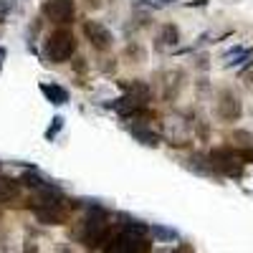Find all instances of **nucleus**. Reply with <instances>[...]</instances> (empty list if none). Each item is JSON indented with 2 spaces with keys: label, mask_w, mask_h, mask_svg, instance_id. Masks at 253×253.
Segmentation results:
<instances>
[{
  "label": "nucleus",
  "mask_w": 253,
  "mask_h": 253,
  "mask_svg": "<svg viewBox=\"0 0 253 253\" xmlns=\"http://www.w3.org/2000/svg\"><path fill=\"white\" fill-rule=\"evenodd\" d=\"M3 61H5V48H0V71H3Z\"/></svg>",
  "instance_id": "nucleus-23"
},
{
  "label": "nucleus",
  "mask_w": 253,
  "mask_h": 253,
  "mask_svg": "<svg viewBox=\"0 0 253 253\" xmlns=\"http://www.w3.org/2000/svg\"><path fill=\"white\" fill-rule=\"evenodd\" d=\"M172 3H177V0H137V5L142 8H167Z\"/></svg>",
  "instance_id": "nucleus-18"
},
{
  "label": "nucleus",
  "mask_w": 253,
  "mask_h": 253,
  "mask_svg": "<svg viewBox=\"0 0 253 253\" xmlns=\"http://www.w3.org/2000/svg\"><path fill=\"white\" fill-rule=\"evenodd\" d=\"M43 51H46V58L51 63H66L76 53V36L66 28H58L46 38Z\"/></svg>",
  "instance_id": "nucleus-2"
},
{
  "label": "nucleus",
  "mask_w": 253,
  "mask_h": 253,
  "mask_svg": "<svg viewBox=\"0 0 253 253\" xmlns=\"http://www.w3.org/2000/svg\"><path fill=\"white\" fill-rule=\"evenodd\" d=\"M177 43H180V28L172 26V23L162 26V31H160V36H157V48H160V51H165V48H175Z\"/></svg>",
  "instance_id": "nucleus-9"
},
{
  "label": "nucleus",
  "mask_w": 253,
  "mask_h": 253,
  "mask_svg": "<svg viewBox=\"0 0 253 253\" xmlns=\"http://www.w3.org/2000/svg\"><path fill=\"white\" fill-rule=\"evenodd\" d=\"M104 253H150V241H147L144 233H139V230L122 228L114 238L107 241Z\"/></svg>",
  "instance_id": "nucleus-3"
},
{
  "label": "nucleus",
  "mask_w": 253,
  "mask_h": 253,
  "mask_svg": "<svg viewBox=\"0 0 253 253\" xmlns=\"http://www.w3.org/2000/svg\"><path fill=\"white\" fill-rule=\"evenodd\" d=\"M33 213H36L38 223H43V225H63L69 218L63 205H36Z\"/></svg>",
  "instance_id": "nucleus-8"
},
{
  "label": "nucleus",
  "mask_w": 253,
  "mask_h": 253,
  "mask_svg": "<svg viewBox=\"0 0 253 253\" xmlns=\"http://www.w3.org/2000/svg\"><path fill=\"white\" fill-rule=\"evenodd\" d=\"M210 157V165H213V170L225 175V177H241L243 175V157L241 152H233L228 150V147H218L208 155Z\"/></svg>",
  "instance_id": "nucleus-4"
},
{
  "label": "nucleus",
  "mask_w": 253,
  "mask_h": 253,
  "mask_svg": "<svg viewBox=\"0 0 253 253\" xmlns=\"http://www.w3.org/2000/svg\"><path fill=\"white\" fill-rule=\"evenodd\" d=\"M13 10H15V0H0V23H5Z\"/></svg>",
  "instance_id": "nucleus-17"
},
{
  "label": "nucleus",
  "mask_w": 253,
  "mask_h": 253,
  "mask_svg": "<svg viewBox=\"0 0 253 253\" xmlns=\"http://www.w3.org/2000/svg\"><path fill=\"white\" fill-rule=\"evenodd\" d=\"M109 213L104 210L101 205H94L89 210V215L81 220V230H79V241L86 246V248H96L101 243L109 241Z\"/></svg>",
  "instance_id": "nucleus-1"
},
{
  "label": "nucleus",
  "mask_w": 253,
  "mask_h": 253,
  "mask_svg": "<svg viewBox=\"0 0 253 253\" xmlns=\"http://www.w3.org/2000/svg\"><path fill=\"white\" fill-rule=\"evenodd\" d=\"M215 109H218V117L223 122H238L241 114H243V107H241V99L230 91V89H223L218 94V104H215Z\"/></svg>",
  "instance_id": "nucleus-7"
},
{
  "label": "nucleus",
  "mask_w": 253,
  "mask_h": 253,
  "mask_svg": "<svg viewBox=\"0 0 253 253\" xmlns=\"http://www.w3.org/2000/svg\"><path fill=\"white\" fill-rule=\"evenodd\" d=\"M177 253H187V251H177Z\"/></svg>",
  "instance_id": "nucleus-25"
},
{
  "label": "nucleus",
  "mask_w": 253,
  "mask_h": 253,
  "mask_svg": "<svg viewBox=\"0 0 253 253\" xmlns=\"http://www.w3.org/2000/svg\"><path fill=\"white\" fill-rule=\"evenodd\" d=\"M41 13L51 23L66 26V23H74V18H76V3L74 0H46Z\"/></svg>",
  "instance_id": "nucleus-5"
},
{
  "label": "nucleus",
  "mask_w": 253,
  "mask_h": 253,
  "mask_svg": "<svg viewBox=\"0 0 253 253\" xmlns=\"http://www.w3.org/2000/svg\"><path fill=\"white\" fill-rule=\"evenodd\" d=\"M41 94H43L53 107H63V104L69 101V91L58 86V84H41Z\"/></svg>",
  "instance_id": "nucleus-10"
},
{
  "label": "nucleus",
  "mask_w": 253,
  "mask_h": 253,
  "mask_svg": "<svg viewBox=\"0 0 253 253\" xmlns=\"http://www.w3.org/2000/svg\"><path fill=\"white\" fill-rule=\"evenodd\" d=\"M126 129H129V134H132L134 139H139L144 147H157V144H160V137H157L152 129H144V126H137V124L126 126Z\"/></svg>",
  "instance_id": "nucleus-12"
},
{
  "label": "nucleus",
  "mask_w": 253,
  "mask_h": 253,
  "mask_svg": "<svg viewBox=\"0 0 253 253\" xmlns=\"http://www.w3.org/2000/svg\"><path fill=\"white\" fill-rule=\"evenodd\" d=\"M241 157H243V160H248V162H253V150H246V152H241Z\"/></svg>",
  "instance_id": "nucleus-21"
},
{
  "label": "nucleus",
  "mask_w": 253,
  "mask_h": 253,
  "mask_svg": "<svg viewBox=\"0 0 253 253\" xmlns=\"http://www.w3.org/2000/svg\"><path fill=\"white\" fill-rule=\"evenodd\" d=\"M61 129H63V117H53V119H51V126L46 129V139H48V142L56 139Z\"/></svg>",
  "instance_id": "nucleus-16"
},
{
  "label": "nucleus",
  "mask_w": 253,
  "mask_h": 253,
  "mask_svg": "<svg viewBox=\"0 0 253 253\" xmlns=\"http://www.w3.org/2000/svg\"><path fill=\"white\" fill-rule=\"evenodd\" d=\"M190 170H195L200 175H218L210 165V157H203V155H193L190 157Z\"/></svg>",
  "instance_id": "nucleus-15"
},
{
  "label": "nucleus",
  "mask_w": 253,
  "mask_h": 253,
  "mask_svg": "<svg viewBox=\"0 0 253 253\" xmlns=\"http://www.w3.org/2000/svg\"><path fill=\"white\" fill-rule=\"evenodd\" d=\"M233 139H241V144H253V134H248V132H236Z\"/></svg>",
  "instance_id": "nucleus-19"
},
{
  "label": "nucleus",
  "mask_w": 253,
  "mask_h": 253,
  "mask_svg": "<svg viewBox=\"0 0 253 253\" xmlns=\"http://www.w3.org/2000/svg\"><path fill=\"white\" fill-rule=\"evenodd\" d=\"M20 195V185L15 180H0V205H8Z\"/></svg>",
  "instance_id": "nucleus-14"
},
{
  "label": "nucleus",
  "mask_w": 253,
  "mask_h": 253,
  "mask_svg": "<svg viewBox=\"0 0 253 253\" xmlns=\"http://www.w3.org/2000/svg\"><path fill=\"white\" fill-rule=\"evenodd\" d=\"M86 5H89L91 10H96V8H101V0H86Z\"/></svg>",
  "instance_id": "nucleus-20"
},
{
  "label": "nucleus",
  "mask_w": 253,
  "mask_h": 253,
  "mask_svg": "<svg viewBox=\"0 0 253 253\" xmlns=\"http://www.w3.org/2000/svg\"><path fill=\"white\" fill-rule=\"evenodd\" d=\"M20 182H23L26 187H31L33 193H41V190H43V187H48V185H51V180H46L43 175H38V172L33 170V167H31L28 172H23V177H20Z\"/></svg>",
  "instance_id": "nucleus-13"
},
{
  "label": "nucleus",
  "mask_w": 253,
  "mask_h": 253,
  "mask_svg": "<svg viewBox=\"0 0 253 253\" xmlns=\"http://www.w3.org/2000/svg\"><path fill=\"white\" fill-rule=\"evenodd\" d=\"M84 36L89 38V43L96 51H109L112 43H114L112 31L104 26V23H99V20H86V23H84Z\"/></svg>",
  "instance_id": "nucleus-6"
},
{
  "label": "nucleus",
  "mask_w": 253,
  "mask_h": 253,
  "mask_svg": "<svg viewBox=\"0 0 253 253\" xmlns=\"http://www.w3.org/2000/svg\"><path fill=\"white\" fill-rule=\"evenodd\" d=\"M58 253H74V251H71L69 246H61V248H58Z\"/></svg>",
  "instance_id": "nucleus-24"
},
{
  "label": "nucleus",
  "mask_w": 253,
  "mask_h": 253,
  "mask_svg": "<svg viewBox=\"0 0 253 253\" xmlns=\"http://www.w3.org/2000/svg\"><path fill=\"white\" fill-rule=\"evenodd\" d=\"M150 233H152V238L160 241V243H177V241H180L177 230L167 228V225H160V223H152V225H150Z\"/></svg>",
  "instance_id": "nucleus-11"
},
{
  "label": "nucleus",
  "mask_w": 253,
  "mask_h": 253,
  "mask_svg": "<svg viewBox=\"0 0 253 253\" xmlns=\"http://www.w3.org/2000/svg\"><path fill=\"white\" fill-rule=\"evenodd\" d=\"M26 253H38V251H36V243H31V241H28V246H26Z\"/></svg>",
  "instance_id": "nucleus-22"
}]
</instances>
